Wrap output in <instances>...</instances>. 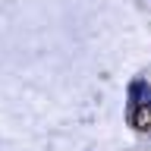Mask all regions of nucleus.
Segmentation results:
<instances>
[{
    "label": "nucleus",
    "mask_w": 151,
    "mask_h": 151,
    "mask_svg": "<svg viewBox=\"0 0 151 151\" xmlns=\"http://www.w3.org/2000/svg\"><path fill=\"white\" fill-rule=\"evenodd\" d=\"M132 126L139 132H151V104H139L132 113Z\"/></svg>",
    "instance_id": "1"
}]
</instances>
